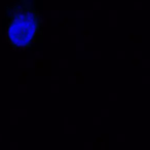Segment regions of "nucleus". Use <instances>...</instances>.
<instances>
[{
	"label": "nucleus",
	"mask_w": 150,
	"mask_h": 150,
	"mask_svg": "<svg viewBox=\"0 0 150 150\" xmlns=\"http://www.w3.org/2000/svg\"><path fill=\"white\" fill-rule=\"evenodd\" d=\"M39 28L40 20L36 11L27 5L16 6L7 27L9 43L17 50L29 47L37 37Z\"/></svg>",
	"instance_id": "f257e3e1"
}]
</instances>
